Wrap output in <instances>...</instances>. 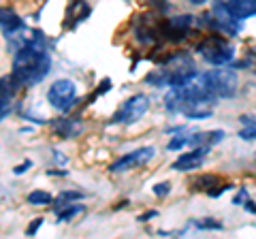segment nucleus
<instances>
[{"mask_svg": "<svg viewBox=\"0 0 256 239\" xmlns=\"http://www.w3.org/2000/svg\"><path fill=\"white\" fill-rule=\"evenodd\" d=\"M50 126L54 128V132L58 134V137H64V139L75 137V134L79 132V128H82L77 120H70V118H58V120H52Z\"/></svg>", "mask_w": 256, "mask_h": 239, "instance_id": "obj_15", "label": "nucleus"}, {"mask_svg": "<svg viewBox=\"0 0 256 239\" xmlns=\"http://www.w3.org/2000/svg\"><path fill=\"white\" fill-rule=\"evenodd\" d=\"M47 100L56 111L66 114L77 105V86L70 79H56L47 90Z\"/></svg>", "mask_w": 256, "mask_h": 239, "instance_id": "obj_6", "label": "nucleus"}, {"mask_svg": "<svg viewBox=\"0 0 256 239\" xmlns=\"http://www.w3.org/2000/svg\"><path fill=\"white\" fill-rule=\"evenodd\" d=\"M207 152H210V148L194 146V150H192V152L180 154V158L173 162V169H175V171H192V169H198V166L205 162Z\"/></svg>", "mask_w": 256, "mask_h": 239, "instance_id": "obj_12", "label": "nucleus"}, {"mask_svg": "<svg viewBox=\"0 0 256 239\" xmlns=\"http://www.w3.org/2000/svg\"><path fill=\"white\" fill-rule=\"evenodd\" d=\"M196 73V66L192 58L188 54H175L171 58H166L162 64H160L156 70L146 77V82L152 86H169V88H178V86H186L194 79Z\"/></svg>", "mask_w": 256, "mask_h": 239, "instance_id": "obj_3", "label": "nucleus"}, {"mask_svg": "<svg viewBox=\"0 0 256 239\" xmlns=\"http://www.w3.org/2000/svg\"><path fill=\"white\" fill-rule=\"evenodd\" d=\"M196 54L205 62H210L212 66H224V64H230V60L235 58V47L220 32H212L203 41L196 43Z\"/></svg>", "mask_w": 256, "mask_h": 239, "instance_id": "obj_5", "label": "nucleus"}, {"mask_svg": "<svg viewBox=\"0 0 256 239\" xmlns=\"http://www.w3.org/2000/svg\"><path fill=\"white\" fill-rule=\"evenodd\" d=\"M239 137L244 141H256V126H246V128L239 132Z\"/></svg>", "mask_w": 256, "mask_h": 239, "instance_id": "obj_24", "label": "nucleus"}, {"mask_svg": "<svg viewBox=\"0 0 256 239\" xmlns=\"http://www.w3.org/2000/svg\"><path fill=\"white\" fill-rule=\"evenodd\" d=\"M188 2H192V4H205L207 0H188Z\"/></svg>", "mask_w": 256, "mask_h": 239, "instance_id": "obj_32", "label": "nucleus"}, {"mask_svg": "<svg viewBox=\"0 0 256 239\" xmlns=\"http://www.w3.org/2000/svg\"><path fill=\"white\" fill-rule=\"evenodd\" d=\"M52 70V58L45 47V34L41 30H32L30 36L15 50L11 75L22 88L41 84Z\"/></svg>", "mask_w": 256, "mask_h": 239, "instance_id": "obj_1", "label": "nucleus"}, {"mask_svg": "<svg viewBox=\"0 0 256 239\" xmlns=\"http://www.w3.org/2000/svg\"><path fill=\"white\" fill-rule=\"evenodd\" d=\"M0 28H2V32L6 34V38H9L13 34L24 32V30H26V22H24L13 9L2 6V9H0Z\"/></svg>", "mask_w": 256, "mask_h": 239, "instance_id": "obj_13", "label": "nucleus"}, {"mask_svg": "<svg viewBox=\"0 0 256 239\" xmlns=\"http://www.w3.org/2000/svg\"><path fill=\"white\" fill-rule=\"evenodd\" d=\"M239 122H242L244 126H256V116H242Z\"/></svg>", "mask_w": 256, "mask_h": 239, "instance_id": "obj_29", "label": "nucleus"}, {"mask_svg": "<svg viewBox=\"0 0 256 239\" xmlns=\"http://www.w3.org/2000/svg\"><path fill=\"white\" fill-rule=\"evenodd\" d=\"M109 88H111V79H102V82H100V88L96 90L94 96H98V94H105V92L109 90ZM94 96H92V98H94Z\"/></svg>", "mask_w": 256, "mask_h": 239, "instance_id": "obj_28", "label": "nucleus"}, {"mask_svg": "<svg viewBox=\"0 0 256 239\" xmlns=\"http://www.w3.org/2000/svg\"><path fill=\"white\" fill-rule=\"evenodd\" d=\"M41 226H43V218H34V220L30 222V226L26 228V235H28V237H34L36 230L41 228Z\"/></svg>", "mask_w": 256, "mask_h": 239, "instance_id": "obj_25", "label": "nucleus"}, {"mask_svg": "<svg viewBox=\"0 0 256 239\" xmlns=\"http://www.w3.org/2000/svg\"><path fill=\"white\" fill-rule=\"evenodd\" d=\"M156 150L148 146V148H139V150H132V152L124 154L122 158H118L116 162H111L109 171L111 173H120V171H130V169H137V166L148 164L152 158H154Z\"/></svg>", "mask_w": 256, "mask_h": 239, "instance_id": "obj_9", "label": "nucleus"}, {"mask_svg": "<svg viewBox=\"0 0 256 239\" xmlns=\"http://www.w3.org/2000/svg\"><path fill=\"white\" fill-rule=\"evenodd\" d=\"M218 186H222V180H220V175H214V173H205L192 180V190H203L207 194L214 192Z\"/></svg>", "mask_w": 256, "mask_h": 239, "instance_id": "obj_16", "label": "nucleus"}, {"mask_svg": "<svg viewBox=\"0 0 256 239\" xmlns=\"http://www.w3.org/2000/svg\"><path fill=\"white\" fill-rule=\"evenodd\" d=\"M26 203H30V205H50V203H54V196L50 192H45V190H32V192L26 196Z\"/></svg>", "mask_w": 256, "mask_h": 239, "instance_id": "obj_19", "label": "nucleus"}, {"mask_svg": "<svg viewBox=\"0 0 256 239\" xmlns=\"http://www.w3.org/2000/svg\"><path fill=\"white\" fill-rule=\"evenodd\" d=\"M20 90H22V86L15 82L13 75L0 77V122H2V118L11 111V102L18 96Z\"/></svg>", "mask_w": 256, "mask_h": 239, "instance_id": "obj_11", "label": "nucleus"}, {"mask_svg": "<svg viewBox=\"0 0 256 239\" xmlns=\"http://www.w3.org/2000/svg\"><path fill=\"white\" fill-rule=\"evenodd\" d=\"M30 166H32V160H26V162H22V164L15 166L13 173H15V175H22V173H26V171L30 169Z\"/></svg>", "mask_w": 256, "mask_h": 239, "instance_id": "obj_27", "label": "nucleus"}, {"mask_svg": "<svg viewBox=\"0 0 256 239\" xmlns=\"http://www.w3.org/2000/svg\"><path fill=\"white\" fill-rule=\"evenodd\" d=\"M216 100L210 92L201 86V82L194 77L186 86L171 88L164 96V107L171 114H182L188 120H207L214 114Z\"/></svg>", "mask_w": 256, "mask_h": 239, "instance_id": "obj_2", "label": "nucleus"}, {"mask_svg": "<svg viewBox=\"0 0 256 239\" xmlns=\"http://www.w3.org/2000/svg\"><path fill=\"white\" fill-rule=\"evenodd\" d=\"M190 226H194L196 230H222L224 224L218 222L216 218H198V220H190Z\"/></svg>", "mask_w": 256, "mask_h": 239, "instance_id": "obj_18", "label": "nucleus"}, {"mask_svg": "<svg viewBox=\"0 0 256 239\" xmlns=\"http://www.w3.org/2000/svg\"><path fill=\"white\" fill-rule=\"evenodd\" d=\"M246 198H248V190H246V188H242V190H239V192L235 194L233 203H235V205H244V201H246Z\"/></svg>", "mask_w": 256, "mask_h": 239, "instance_id": "obj_26", "label": "nucleus"}, {"mask_svg": "<svg viewBox=\"0 0 256 239\" xmlns=\"http://www.w3.org/2000/svg\"><path fill=\"white\" fill-rule=\"evenodd\" d=\"M244 207H246V212H250V214H254V216H256V203L252 201L250 196H248L246 201H244Z\"/></svg>", "mask_w": 256, "mask_h": 239, "instance_id": "obj_30", "label": "nucleus"}, {"mask_svg": "<svg viewBox=\"0 0 256 239\" xmlns=\"http://www.w3.org/2000/svg\"><path fill=\"white\" fill-rule=\"evenodd\" d=\"M82 198H86V194L79 192V190H64V192L58 194L56 201L62 205V203H77V201H82Z\"/></svg>", "mask_w": 256, "mask_h": 239, "instance_id": "obj_20", "label": "nucleus"}, {"mask_svg": "<svg viewBox=\"0 0 256 239\" xmlns=\"http://www.w3.org/2000/svg\"><path fill=\"white\" fill-rule=\"evenodd\" d=\"M84 212V205H77V203H62L60 210L56 212V216H58V222H66L70 218H75L77 214Z\"/></svg>", "mask_w": 256, "mask_h": 239, "instance_id": "obj_17", "label": "nucleus"}, {"mask_svg": "<svg viewBox=\"0 0 256 239\" xmlns=\"http://www.w3.org/2000/svg\"><path fill=\"white\" fill-rule=\"evenodd\" d=\"M224 139V130H207V132H190L188 134V146H203V148H214L216 143H220Z\"/></svg>", "mask_w": 256, "mask_h": 239, "instance_id": "obj_14", "label": "nucleus"}, {"mask_svg": "<svg viewBox=\"0 0 256 239\" xmlns=\"http://www.w3.org/2000/svg\"><path fill=\"white\" fill-rule=\"evenodd\" d=\"M169 192H171V184H169V182H160V184L154 186V194L156 196H166Z\"/></svg>", "mask_w": 256, "mask_h": 239, "instance_id": "obj_23", "label": "nucleus"}, {"mask_svg": "<svg viewBox=\"0 0 256 239\" xmlns=\"http://www.w3.org/2000/svg\"><path fill=\"white\" fill-rule=\"evenodd\" d=\"M148 109H150V98L146 94H134L114 114L111 124H134L148 114Z\"/></svg>", "mask_w": 256, "mask_h": 239, "instance_id": "obj_8", "label": "nucleus"}, {"mask_svg": "<svg viewBox=\"0 0 256 239\" xmlns=\"http://www.w3.org/2000/svg\"><path fill=\"white\" fill-rule=\"evenodd\" d=\"M239 68H250L252 73H256V52H250L246 58L239 62Z\"/></svg>", "mask_w": 256, "mask_h": 239, "instance_id": "obj_22", "label": "nucleus"}, {"mask_svg": "<svg viewBox=\"0 0 256 239\" xmlns=\"http://www.w3.org/2000/svg\"><path fill=\"white\" fill-rule=\"evenodd\" d=\"M156 216H158V212H156V210H152V212H148V214H143V216H139L137 220H139V222H146V220L156 218Z\"/></svg>", "mask_w": 256, "mask_h": 239, "instance_id": "obj_31", "label": "nucleus"}, {"mask_svg": "<svg viewBox=\"0 0 256 239\" xmlns=\"http://www.w3.org/2000/svg\"><path fill=\"white\" fill-rule=\"evenodd\" d=\"M201 24H205L210 30L220 32L224 36H235V34L242 32V22L235 20L228 11H224L222 6H218V4H214L210 13H203Z\"/></svg>", "mask_w": 256, "mask_h": 239, "instance_id": "obj_7", "label": "nucleus"}, {"mask_svg": "<svg viewBox=\"0 0 256 239\" xmlns=\"http://www.w3.org/2000/svg\"><path fill=\"white\" fill-rule=\"evenodd\" d=\"M214 4L222 6L239 22L256 15V0H214Z\"/></svg>", "mask_w": 256, "mask_h": 239, "instance_id": "obj_10", "label": "nucleus"}, {"mask_svg": "<svg viewBox=\"0 0 256 239\" xmlns=\"http://www.w3.org/2000/svg\"><path fill=\"white\" fill-rule=\"evenodd\" d=\"M196 79L201 82V86L212 94L216 100L235 96L237 88H239V79L235 75V70H230V68H212V70H205V73L196 75Z\"/></svg>", "mask_w": 256, "mask_h": 239, "instance_id": "obj_4", "label": "nucleus"}, {"mask_svg": "<svg viewBox=\"0 0 256 239\" xmlns=\"http://www.w3.org/2000/svg\"><path fill=\"white\" fill-rule=\"evenodd\" d=\"M186 146H188V134H173V139L169 141V146H166V148L175 152V150H182Z\"/></svg>", "mask_w": 256, "mask_h": 239, "instance_id": "obj_21", "label": "nucleus"}]
</instances>
